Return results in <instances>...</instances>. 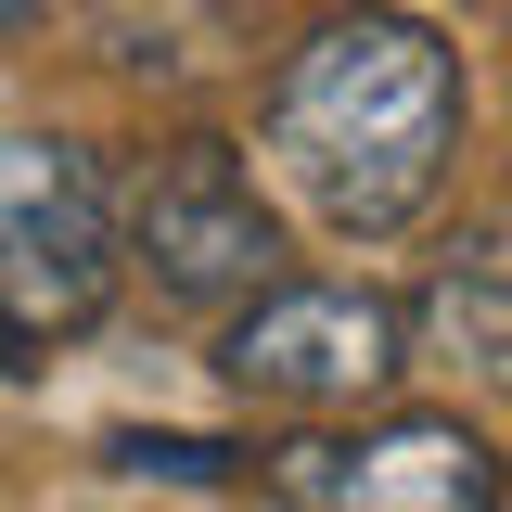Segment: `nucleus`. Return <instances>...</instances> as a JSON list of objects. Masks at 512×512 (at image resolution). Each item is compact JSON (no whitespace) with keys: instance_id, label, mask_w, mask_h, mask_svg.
I'll return each mask as SVG.
<instances>
[{"instance_id":"f257e3e1","label":"nucleus","mask_w":512,"mask_h":512,"mask_svg":"<svg viewBox=\"0 0 512 512\" xmlns=\"http://www.w3.org/2000/svg\"><path fill=\"white\" fill-rule=\"evenodd\" d=\"M461 154V64L410 13H333L269 77V180L333 244H397Z\"/></svg>"},{"instance_id":"f03ea898","label":"nucleus","mask_w":512,"mask_h":512,"mask_svg":"<svg viewBox=\"0 0 512 512\" xmlns=\"http://www.w3.org/2000/svg\"><path fill=\"white\" fill-rule=\"evenodd\" d=\"M116 180L90 141H13L0 154V372H39L116 308Z\"/></svg>"},{"instance_id":"7ed1b4c3","label":"nucleus","mask_w":512,"mask_h":512,"mask_svg":"<svg viewBox=\"0 0 512 512\" xmlns=\"http://www.w3.org/2000/svg\"><path fill=\"white\" fill-rule=\"evenodd\" d=\"M116 256L167 320H218V308H244L256 282H282V218L256 192L244 141H218V128L167 141L116 192Z\"/></svg>"},{"instance_id":"20e7f679","label":"nucleus","mask_w":512,"mask_h":512,"mask_svg":"<svg viewBox=\"0 0 512 512\" xmlns=\"http://www.w3.org/2000/svg\"><path fill=\"white\" fill-rule=\"evenodd\" d=\"M218 372L256 410H372L410 372V308L372 282H256L244 308H218Z\"/></svg>"},{"instance_id":"39448f33","label":"nucleus","mask_w":512,"mask_h":512,"mask_svg":"<svg viewBox=\"0 0 512 512\" xmlns=\"http://www.w3.org/2000/svg\"><path fill=\"white\" fill-rule=\"evenodd\" d=\"M256 487L295 512H487L500 500V448L461 410H397L372 436H295L256 448Z\"/></svg>"},{"instance_id":"423d86ee","label":"nucleus","mask_w":512,"mask_h":512,"mask_svg":"<svg viewBox=\"0 0 512 512\" xmlns=\"http://www.w3.org/2000/svg\"><path fill=\"white\" fill-rule=\"evenodd\" d=\"M410 359H436L461 384H512V218H474L436 256V282L410 308Z\"/></svg>"},{"instance_id":"0eeeda50","label":"nucleus","mask_w":512,"mask_h":512,"mask_svg":"<svg viewBox=\"0 0 512 512\" xmlns=\"http://www.w3.org/2000/svg\"><path fill=\"white\" fill-rule=\"evenodd\" d=\"M103 474H141V487H244L256 448H231V436H103Z\"/></svg>"},{"instance_id":"6e6552de","label":"nucleus","mask_w":512,"mask_h":512,"mask_svg":"<svg viewBox=\"0 0 512 512\" xmlns=\"http://www.w3.org/2000/svg\"><path fill=\"white\" fill-rule=\"evenodd\" d=\"M26 26H39V0H0V39H26Z\"/></svg>"}]
</instances>
